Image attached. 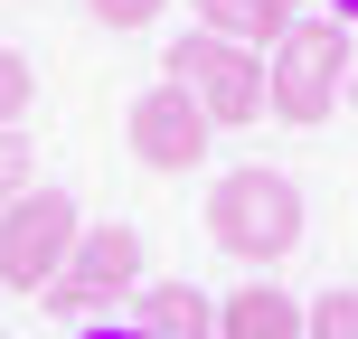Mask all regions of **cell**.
Returning a JSON list of instances; mask_svg holds the SVG:
<instances>
[{"mask_svg": "<svg viewBox=\"0 0 358 339\" xmlns=\"http://www.w3.org/2000/svg\"><path fill=\"white\" fill-rule=\"evenodd\" d=\"M340 75H349V29L340 19H292L264 48V113H283V123H302V132L330 123Z\"/></svg>", "mask_w": 358, "mask_h": 339, "instance_id": "obj_2", "label": "cell"}, {"mask_svg": "<svg viewBox=\"0 0 358 339\" xmlns=\"http://www.w3.org/2000/svg\"><path fill=\"white\" fill-rule=\"evenodd\" d=\"M292 0H198V29H217V38H236V48H273V38L292 29Z\"/></svg>", "mask_w": 358, "mask_h": 339, "instance_id": "obj_9", "label": "cell"}, {"mask_svg": "<svg viewBox=\"0 0 358 339\" xmlns=\"http://www.w3.org/2000/svg\"><path fill=\"white\" fill-rule=\"evenodd\" d=\"M340 19H358V0H340Z\"/></svg>", "mask_w": 358, "mask_h": 339, "instance_id": "obj_15", "label": "cell"}, {"mask_svg": "<svg viewBox=\"0 0 358 339\" xmlns=\"http://www.w3.org/2000/svg\"><path fill=\"white\" fill-rule=\"evenodd\" d=\"M208 236L236 264H283L302 245V189L283 170H227L208 189Z\"/></svg>", "mask_w": 358, "mask_h": 339, "instance_id": "obj_1", "label": "cell"}, {"mask_svg": "<svg viewBox=\"0 0 358 339\" xmlns=\"http://www.w3.org/2000/svg\"><path fill=\"white\" fill-rule=\"evenodd\" d=\"M123 292H142V236L132 226H85L66 254V273L48 283L57 311H113Z\"/></svg>", "mask_w": 358, "mask_h": 339, "instance_id": "obj_6", "label": "cell"}, {"mask_svg": "<svg viewBox=\"0 0 358 339\" xmlns=\"http://www.w3.org/2000/svg\"><path fill=\"white\" fill-rule=\"evenodd\" d=\"M19 189H29V132H19V123H0V208H10Z\"/></svg>", "mask_w": 358, "mask_h": 339, "instance_id": "obj_12", "label": "cell"}, {"mask_svg": "<svg viewBox=\"0 0 358 339\" xmlns=\"http://www.w3.org/2000/svg\"><path fill=\"white\" fill-rule=\"evenodd\" d=\"M217 339H302V302L283 283H236L217 302Z\"/></svg>", "mask_w": 358, "mask_h": 339, "instance_id": "obj_7", "label": "cell"}, {"mask_svg": "<svg viewBox=\"0 0 358 339\" xmlns=\"http://www.w3.org/2000/svg\"><path fill=\"white\" fill-rule=\"evenodd\" d=\"M292 10H302V0H292Z\"/></svg>", "mask_w": 358, "mask_h": 339, "instance_id": "obj_16", "label": "cell"}, {"mask_svg": "<svg viewBox=\"0 0 358 339\" xmlns=\"http://www.w3.org/2000/svg\"><path fill=\"white\" fill-rule=\"evenodd\" d=\"M132 302H142L132 321H142L151 339H217V302L198 283H142Z\"/></svg>", "mask_w": 358, "mask_h": 339, "instance_id": "obj_8", "label": "cell"}, {"mask_svg": "<svg viewBox=\"0 0 358 339\" xmlns=\"http://www.w3.org/2000/svg\"><path fill=\"white\" fill-rule=\"evenodd\" d=\"M170 85H189L217 132H245L255 113H264V48H236V38H217V29H189L170 48Z\"/></svg>", "mask_w": 358, "mask_h": 339, "instance_id": "obj_4", "label": "cell"}, {"mask_svg": "<svg viewBox=\"0 0 358 339\" xmlns=\"http://www.w3.org/2000/svg\"><path fill=\"white\" fill-rule=\"evenodd\" d=\"M94 19H104V29H151V19L170 10V0H85Z\"/></svg>", "mask_w": 358, "mask_h": 339, "instance_id": "obj_13", "label": "cell"}, {"mask_svg": "<svg viewBox=\"0 0 358 339\" xmlns=\"http://www.w3.org/2000/svg\"><path fill=\"white\" fill-rule=\"evenodd\" d=\"M76 339H151L142 321H94V330H76Z\"/></svg>", "mask_w": 358, "mask_h": 339, "instance_id": "obj_14", "label": "cell"}, {"mask_svg": "<svg viewBox=\"0 0 358 339\" xmlns=\"http://www.w3.org/2000/svg\"><path fill=\"white\" fill-rule=\"evenodd\" d=\"M76 236H85V217H76L66 189H19L0 208V292H48L66 273Z\"/></svg>", "mask_w": 358, "mask_h": 339, "instance_id": "obj_3", "label": "cell"}, {"mask_svg": "<svg viewBox=\"0 0 358 339\" xmlns=\"http://www.w3.org/2000/svg\"><path fill=\"white\" fill-rule=\"evenodd\" d=\"M302 339H358V292H321L302 311Z\"/></svg>", "mask_w": 358, "mask_h": 339, "instance_id": "obj_10", "label": "cell"}, {"mask_svg": "<svg viewBox=\"0 0 358 339\" xmlns=\"http://www.w3.org/2000/svg\"><path fill=\"white\" fill-rule=\"evenodd\" d=\"M123 132H132V161H142V170H161V179L198 170V161H208V142H217V123L198 113V94H189V85H170V75H161V85H151L132 113H123Z\"/></svg>", "mask_w": 358, "mask_h": 339, "instance_id": "obj_5", "label": "cell"}, {"mask_svg": "<svg viewBox=\"0 0 358 339\" xmlns=\"http://www.w3.org/2000/svg\"><path fill=\"white\" fill-rule=\"evenodd\" d=\"M29 104H38V75H29V57H19V48H0V123H19Z\"/></svg>", "mask_w": 358, "mask_h": 339, "instance_id": "obj_11", "label": "cell"}]
</instances>
